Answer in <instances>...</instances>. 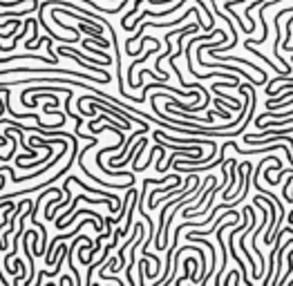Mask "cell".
I'll use <instances>...</instances> for the list:
<instances>
[{
  "label": "cell",
  "instance_id": "obj_1",
  "mask_svg": "<svg viewBox=\"0 0 293 286\" xmlns=\"http://www.w3.org/2000/svg\"><path fill=\"white\" fill-rule=\"evenodd\" d=\"M143 2H150V4H170V2H175V0H134V7L121 18V27H123V30L128 27V18H132L134 14L139 12V4H143Z\"/></svg>",
  "mask_w": 293,
  "mask_h": 286
}]
</instances>
